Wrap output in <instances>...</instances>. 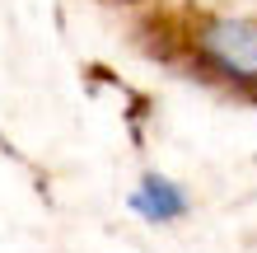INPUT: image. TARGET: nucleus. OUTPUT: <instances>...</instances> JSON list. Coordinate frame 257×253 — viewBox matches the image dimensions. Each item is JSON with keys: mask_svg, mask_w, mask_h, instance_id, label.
<instances>
[{"mask_svg": "<svg viewBox=\"0 0 257 253\" xmlns=\"http://www.w3.org/2000/svg\"><path fill=\"white\" fill-rule=\"evenodd\" d=\"M178 47L187 52V66L196 70V80L257 103V14L201 10L187 19Z\"/></svg>", "mask_w": 257, "mask_h": 253, "instance_id": "obj_1", "label": "nucleus"}, {"mask_svg": "<svg viewBox=\"0 0 257 253\" xmlns=\"http://www.w3.org/2000/svg\"><path fill=\"white\" fill-rule=\"evenodd\" d=\"M126 211L150 230H173L196 211V197L183 178H173L164 169H145L126 192Z\"/></svg>", "mask_w": 257, "mask_h": 253, "instance_id": "obj_2", "label": "nucleus"}]
</instances>
